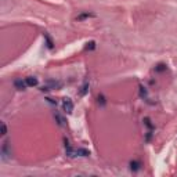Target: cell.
I'll return each instance as SVG.
<instances>
[{
  "label": "cell",
  "mask_w": 177,
  "mask_h": 177,
  "mask_svg": "<svg viewBox=\"0 0 177 177\" xmlns=\"http://www.w3.org/2000/svg\"><path fill=\"white\" fill-rule=\"evenodd\" d=\"M89 87H90V84H89V82H84L83 86H82V87H80V90H79V96H80V97H83V96H86V93L89 91Z\"/></svg>",
  "instance_id": "cell-12"
},
{
  "label": "cell",
  "mask_w": 177,
  "mask_h": 177,
  "mask_svg": "<svg viewBox=\"0 0 177 177\" xmlns=\"http://www.w3.org/2000/svg\"><path fill=\"white\" fill-rule=\"evenodd\" d=\"M64 147H65V154H67L69 158H73V156H76V149H73L71 145V143H69V140L67 139V137H64Z\"/></svg>",
  "instance_id": "cell-3"
},
{
  "label": "cell",
  "mask_w": 177,
  "mask_h": 177,
  "mask_svg": "<svg viewBox=\"0 0 177 177\" xmlns=\"http://www.w3.org/2000/svg\"><path fill=\"white\" fill-rule=\"evenodd\" d=\"M14 87L17 89V90H25L28 86H26V82L22 79H15L14 80Z\"/></svg>",
  "instance_id": "cell-5"
},
{
  "label": "cell",
  "mask_w": 177,
  "mask_h": 177,
  "mask_svg": "<svg viewBox=\"0 0 177 177\" xmlns=\"http://www.w3.org/2000/svg\"><path fill=\"white\" fill-rule=\"evenodd\" d=\"M140 97L144 98V100H147V90L144 86H140Z\"/></svg>",
  "instance_id": "cell-16"
},
{
  "label": "cell",
  "mask_w": 177,
  "mask_h": 177,
  "mask_svg": "<svg viewBox=\"0 0 177 177\" xmlns=\"http://www.w3.org/2000/svg\"><path fill=\"white\" fill-rule=\"evenodd\" d=\"M143 122H144V125L148 127V130H154V125L151 123V119L149 118H144Z\"/></svg>",
  "instance_id": "cell-14"
},
{
  "label": "cell",
  "mask_w": 177,
  "mask_h": 177,
  "mask_svg": "<svg viewBox=\"0 0 177 177\" xmlns=\"http://www.w3.org/2000/svg\"><path fill=\"white\" fill-rule=\"evenodd\" d=\"M25 82H26V86L28 87H35V86H38V78H35V76H28L25 78Z\"/></svg>",
  "instance_id": "cell-6"
},
{
  "label": "cell",
  "mask_w": 177,
  "mask_h": 177,
  "mask_svg": "<svg viewBox=\"0 0 177 177\" xmlns=\"http://www.w3.org/2000/svg\"><path fill=\"white\" fill-rule=\"evenodd\" d=\"M62 111H64V112H67L68 115L73 112V102H72L71 98L65 97L62 100Z\"/></svg>",
  "instance_id": "cell-2"
},
{
  "label": "cell",
  "mask_w": 177,
  "mask_h": 177,
  "mask_svg": "<svg viewBox=\"0 0 177 177\" xmlns=\"http://www.w3.org/2000/svg\"><path fill=\"white\" fill-rule=\"evenodd\" d=\"M1 136H6L7 134V127H6L4 123H1V133H0Z\"/></svg>",
  "instance_id": "cell-18"
},
{
  "label": "cell",
  "mask_w": 177,
  "mask_h": 177,
  "mask_svg": "<svg viewBox=\"0 0 177 177\" xmlns=\"http://www.w3.org/2000/svg\"><path fill=\"white\" fill-rule=\"evenodd\" d=\"M76 156H83V158L90 156V151L86 149V148H78V149H76Z\"/></svg>",
  "instance_id": "cell-11"
},
{
  "label": "cell",
  "mask_w": 177,
  "mask_h": 177,
  "mask_svg": "<svg viewBox=\"0 0 177 177\" xmlns=\"http://www.w3.org/2000/svg\"><path fill=\"white\" fill-rule=\"evenodd\" d=\"M86 50H89V51H91V50H94L96 49V42L94 40H91V42H89L87 44H86V47H84Z\"/></svg>",
  "instance_id": "cell-15"
},
{
  "label": "cell",
  "mask_w": 177,
  "mask_h": 177,
  "mask_svg": "<svg viewBox=\"0 0 177 177\" xmlns=\"http://www.w3.org/2000/svg\"><path fill=\"white\" fill-rule=\"evenodd\" d=\"M43 36H44V40H46V47L49 50H53V49H54V42H53V39L50 38V35L44 33Z\"/></svg>",
  "instance_id": "cell-8"
},
{
  "label": "cell",
  "mask_w": 177,
  "mask_h": 177,
  "mask_svg": "<svg viewBox=\"0 0 177 177\" xmlns=\"http://www.w3.org/2000/svg\"><path fill=\"white\" fill-rule=\"evenodd\" d=\"M54 119H55V122H57V125L61 127L65 126V119L61 116V115L58 114V112H54Z\"/></svg>",
  "instance_id": "cell-10"
},
{
  "label": "cell",
  "mask_w": 177,
  "mask_h": 177,
  "mask_svg": "<svg viewBox=\"0 0 177 177\" xmlns=\"http://www.w3.org/2000/svg\"><path fill=\"white\" fill-rule=\"evenodd\" d=\"M61 86H62V83L61 82H58V80H47L46 83L42 86V91H50V90H58V89H61Z\"/></svg>",
  "instance_id": "cell-1"
},
{
  "label": "cell",
  "mask_w": 177,
  "mask_h": 177,
  "mask_svg": "<svg viewBox=\"0 0 177 177\" xmlns=\"http://www.w3.org/2000/svg\"><path fill=\"white\" fill-rule=\"evenodd\" d=\"M1 155H3V159H7L11 155V151L9 149V141H4L1 145Z\"/></svg>",
  "instance_id": "cell-4"
},
{
  "label": "cell",
  "mask_w": 177,
  "mask_h": 177,
  "mask_svg": "<svg viewBox=\"0 0 177 177\" xmlns=\"http://www.w3.org/2000/svg\"><path fill=\"white\" fill-rule=\"evenodd\" d=\"M97 100H98V104H100V105H101V107H105L107 101H105V97H104L102 94H100V96H98Z\"/></svg>",
  "instance_id": "cell-17"
},
{
  "label": "cell",
  "mask_w": 177,
  "mask_h": 177,
  "mask_svg": "<svg viewBox=\"0 0 177 177\" xmlns=\"http://www.w3.org/2000/svg\"><path fill=\"white\" fill-rule=\"evenodd\" d=\"M130 169L133 170V172H137V170H140L141 169V166H143V163L140 162V160H130Z\"/></svg>",
  "instance_id": "cell-9"
},
{
  "label": "cell",
  "mask_w": 177,
  "mask_h": 177,
  "mask_svg": "<svg viewBox=\"0 0 177 177\" xmlns=\"http://www.w3.org/2000/svg\"><path fill=\"white\" fill-rule=\"evenodd\" d=\"M89 18H96L94 13H80L76 17V21H83V20H89Z\"/></svg>",
  "instance_id": "cell-7"
},
{
  "label": "cell",
  "mask_w": 177,
  "mask_h": 177,
  "mask_svg": "<svg viewBox=\"0 0 177 177\" xmlns=\"http://www.w3.org/2000/svg\"><path fill=\"white\" fill-rule=\"evenodd\" d=\"M46 100H47V101H49V102H51V104H57V102H55L54 100H53V98H50V97H47Z\"/></svg>",
  "instance_id": "cell-19"
},
{
  "label": "cell",
  "mask_w": 177,
  "mask_h": 177,
  "mask_svg": "<svg viewBox=\"0 0 177 177\" xmlns=\"http://www.w3.org/2000/svg\"><path fill=\"white\" fill-rule=\"evenodd\" d=\"M166 69H168V67H166V64H163V62H159L155 67V72H158V73H160V72H165Z\"/></svg>",
  "instance_id": "cell-13"
}]
</instances>
